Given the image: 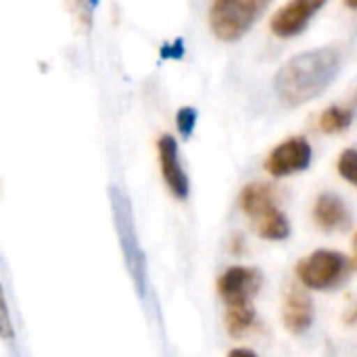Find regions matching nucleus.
<instances>
[{"mask_svg": "<svg viewBox=\"0 0 357 357\" xmlns=\"http://www.w3.org/2000/svg\"><path fill=\"white\" fill-rule=\"evenodd\" d=\"M341 54L333 46L314 48L289 59L274 77V90L282 105L301 107L318 98L339 75Z\"/></svg>", "mask_w": 357, "mask_h": 357, "instance_id": "1", "label": "nucleus"}, {"mask_svg": "<svg viewBox=\"0 0 357 357\" xmlns=\"http://www.w3.org/2000/svg\"><path fill=\"white\" fill-rule=\"evenodd\" d=\"M109 201H111L113 222H115V230H117V238H119L128 274L134 282L138 297H144L149 289V272H146V257H144L136 222H134L132 201L126 195V190L119 186H109Z\"/></svg>", "mask_w": 357, "mask_h": 357, "instance_id": "2", "label": "nucleus"}, {"mask_svg": "<svg viewBox=\"0 0 357 357\" xmlns=\"http://www.w3.org/2000/svg\"><path fill=\"white\" fill-rule=\"evenodd\" d=\"M272 0H213L209 25L215 38L224 42L241 40L266 13Z\"/></svg>", "mask_w": 357, "mask_h": 357, "instance_id": "3", "label": "nucleus"}, {"mask_svg": "<svg viewBox=\"0 0 357 357\" xmlns=\"http://www.w3.org/2000/svg\"><path fill=\"white\" fill-rule=\"evenodd\" d=\"M295 274L310 291H333L347 280L349 259L339 251L318 249L297 264Z\"/></svg>", "mask_w": 357, "mask_h": 357, "instance_id": "4", "label": "nucleus"}, {"mask_svg": "<svg viewBox=\"0 0 357 357\" xmlns=\"http://www.w3.org/2000/svg\"><path fill=\"white\" fill-rule=\"evenodd\" d=\"M261 289V272L249 266H230L218 278V293L226 307L253 305V297Z\"/></svg>", "mask_w": 357, "mask_h": 357, "instance_id": "5", "label": "nucleus"}, {"mask_svg": "<svg viewBox=\"0 0 357 357\" xmlns=\"http://www.w3.org/2000/svg\"><path fill=\"white\" fill-rule=\"evenodd\" d=\"M312 163V144L303 136H293L280 142L266 159V172L274 178H287L305 172Z\"/></svg>", "mask_w": 357, "mask_h": 357, "instance_id": "6", "label": "nucleus"}, {"mask_svg": "<svg viewBox=\"0 0 357 357\" xmlns=\"http://www.w3.org/2000/svg\"><path fill=\"white\" fill-rule=\"evenodd\" d=\"M326 2L328 0H289L274 13L270 27L278 38H295L310 25L314 15Z\"/></svg>", "mask_w": 357, "mask_h": 357, "instance_id": "7", "label": "nucleus"}, {"mask_svg": "<svg viewBox=\"0 0 357 357\" xmlns=\"http://www.w3.org/2000/svg\"><path fill=\"white\" fill-rule=\"evenodd\" d=\"M157 153H159L161 176H163V182L167 184L169 192L180 201L188 199L190 182H188V176H186L182 161H180L178 140L172 134H163L157 142Z\"/></svg>", "mask_w": 357, "mask_h": 357, "instance_id": "8", "label": "nucleus"}, {"mask_svg": "<svg viewBox=\"0 0 357 357\" xmlns=\"http://www.w3.org/2000/svg\"><path fill=\"white\" fill-rule=\"evenodd\" d=\"M282 322L291 335H303L314 322V301L301 287H291L282 303Z\"/></svg>", "mask_w": 357, "mask_h": 357, "instance_id": "9", "label": "nucleus"}, {"mask_svg": "<svg viewBox=\"0 0 357 357\" xmlns=\"http://www.w3.org/2000/svg\"><path fill=\"white\" fill-rule=\"evenodd\" d=\"M314 222L324 232L347 230L351 226V213L345 201L333 192H324L316 199L314 205Z\"/></svg>", "mask_w": 357, "mask_h": 357, "instance_id": "10", "label": "nucleus"}, {"mask_svg": "<svg viewBox=\"0 0 357 357\" xmlns=\"http://www.w3.org/2000/svg\"><path fill=\"white\" fill-rule=\"evenodd\" d=\"M238 203H241V209L253 220L257 218L259 213H264L266 209L274 207L276 205V197H274V188L266 182H253V184H247L238 197Z\"/></svg>", "mask_w": 357, "mask_h": 357, "instance_id": "11", "label": "nucleus"}, {"mask_svg": "<svg viewBox=\"0 0 357 357\" xmlns=\"http://www.w3.org/2000/svg\"><path fill=\"white\" fill-rule=\"evenodd\" d=\"M253 226H255V232L266 241H287L291 236V222L278 209V205L253 218Z\"/></svg>", "mask_w": 357, "mask_h": 357, "instance_id": "12", "label": "nucleus"}, {"mask_svg": "<svg viewBox=\"0 0 357 357\" xmlns=\"http://www.w3.org/2000/svg\"><path fill=\"white\" fill-rule=\"evenodd\" d=\"M354 123V109L345 105H333L320 115V128L326 134L343 132Z\"/></svg>", "mask_w": 357, "mask_h": 357, "instance_id": "13", "label": "nucleus"}, {"mask_svg": "<svg viewBox=\"0 0 357 357\" xmlns=\"http://www.w3.org/2000/svg\"><path fill=\"white\" fill-rule=\"evenodd\" d=\"M255 324V305L226 307V326L232 337H243Z\"/></svg>", "mask_w": 357, "mask_h": 357, "instance_id": "14", "label": "nucleus"}, {"mask_svg": "<svg viewBox=\"0 0 357 357\" xmlns=\"http://www.w3.org/2000/svg\"><path fill=\"white\" fill-rule=\"evenodd\" d=\"M339 176L349 184L357 186V149H345L337 161Z\"/></svg>", "mask_w": 357, "mask_h": 357, "instance_id": "15", "label": "nucleus"}, {"mask_svg": "<svg viewBox=\"0 0 357 357\" xmlns=\"http://www.w3.org/2000/svg\"><path fill=\"white\" fill-rule=\"evenodd\" d=\"M197 109L195 107H182L178 109L176 113V126H178V132L182 134V138H190L192 132H195V126H197Z\"/></svg>", "mask_w": 357, "mask_h": 357, "instance_id": "16", "label": "nucleus"}, {"mask_svg": "<svg viewBox=\"0 0 357 357\" xmlns=\"http://www.w3.org/2000/svg\"><path fill=\"white\" fill-rule=\"evenodd\" d=\"M0 339L10 343L15 339V326H13V318H10V312H8V303H6V297H4V289H2V282H0Z\"/></svg>", "mask_w": 357, "mask_h": 357, "instance_id": "17", "label": "nucleus"}, {"mask_svg": "<svg viewBox=\"0 0 357 357\" xmlns=\"http://www.w3.org/2000/svg\"><path fill=\"white\" fill-rule=\"evenodd\" d=\"M184 52H186V46H184V40L182 38H176L174 42H165L159 50V56L163 61H180L184 59Z\"/></svg>", "mask_w": 357, "mask_h": 357, "instance_id": "18", "label": "nucleus"}, {"mask_svg": "<svg viewBox=\"0 0 357 357\" xmlns=\"http://www.w3.org/2000/svg\"><path fill=\"white\" fill-rule=\"evenodd\" d=\"M228 357H259L255 351H251V349H247V347H236V349H232Z\"/></svg>", "mask_w": 357, "mask_h": 357, "instance_id": "19", "label": "nucleus"}, {"mask_svg": "<svg viewBox=\"0 0 357 357\" xmlns=\"http://www.w3.org/2000/svg\"><path fill=\"white\" fill-rule=\"evenodd\" d=\"M345 4H347L349 8H357V0H345Z\"/></svg>", "mask_w": 357, "mask_h": 357, "instance_id": "20", "label": "nucleus"}, {"mask_svg": "<svg viewBox=\"0 0 357 357\" xmlns=\"http://www.w3.org/2000/svg\"><path fill=\"white\" fill-rule=\"evenodd\" d=\"M354 251H356V266H357V234H356V238H354Z\"/></svg>", "mask_w": 357, "mask_h": 357, "instance_id": "21", "label": "nucleus"}]
</instances>
